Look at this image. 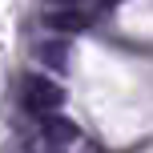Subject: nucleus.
<instances>
[{
    "label": "nucleus",
    "mask_w": 153,
    "mask_h": 153,
    "mask_svg": "<svg viewBox=\"0 0 153 153\" xmlns=\"http://www.w3.org/2000/svg\"><path fill=\"white\" fill-rule=\"evenodd\" d=\"M20 105L32 117H48L65 105V89L56 81H48V76H40V73H28L24 85H20Z\"/></svg>",
    "instance_id": "f257e3e1"
},
{
    "label": "nucleus",
    "mask_w": 153,
    "mask_h": 153,
    "mask_svg": "<svg viewBox=\"0 0 153 153\" xmlns=\"http://www.w3.org/2000/svg\"><path fill=\"white\" fill-rule=\"evenodd\" d=\"M40 129H45L48 145H65V141H76V137H81V129H76L73 121H65L61 113H48V117H40Z\"/></svg>",
    "instance_id": "7ed1b4c3"
},
{
    "label": "nucleus",
    "mask_w": 153,
    "mask_h": 153,
    "mask_svg": "<svg viewBox=\"0 0 153 153\" xmlns=\"http://www.w3.org/2000/svg\"><path fill=\"white\" fill-rule=\"evenodd\" d=\"M65 53H69V45H65V40H45V45L36 48V56H40L53 73H61L65 65H69V56H65Z\"/></svg>",
    "instance_id": "20e7f679"
},
{
    "label": "nucleus",
    "mask_w": 153,
    "mask_h": 153,
    "mask_svg": "<svg viewBox=\"0 0 153 153\" xmlns=\"http://www.w3.org/2000/svg\"><path fill=\"white\" fill-rule=\"evenodd\" d=\"M93 16H97V12H89V8H48L45 24L56 28V32H81V28L93 24Z\"/></svg>",
    "instance_id": "f03ea898"
}]
</instances>
